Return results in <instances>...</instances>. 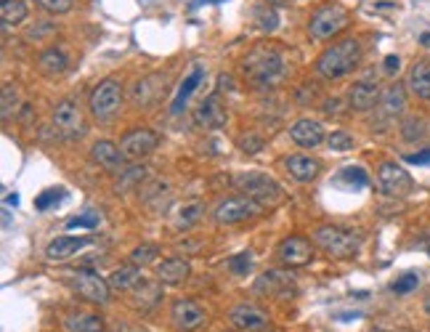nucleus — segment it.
Masks as SVG:
<instances>
[{"mask_svg": "<svg viewBox=\"0 0 430 332\" xmlns=\"http://www.w3.org/2000/svg\"><path fill=\"white\" fill-rule=\"evenodd\" d=\"M285 165H287V173L295 178V181H300V184H311L313 178L319 176V170H322V165L313 157H306V155L287 157Z\"/></svg>", "mask_w": 430, "mask_h": 332, "instance_id": "aec40b11", "label": "nucleus"}, {"mask_svg": "<svg viewBox=\"0 0 430 332\" xmlns=\"http://www.w3.org/2000/svg\"><path fill=\"white\" fill-rule=\"evenodd\" d=\"M380 107L382 112L388 115V117H396V115H401L406 107V94L401 85H388L380 96Z\"/></svg>", "mask_w": 430, "mask_h": 332, "instance_id": "393cba45", "label": "nucleus"}, {"mask_svg": "<svg viewBox=\"0 0 430 332\" xmlns=\"http://www.w3.org/2000/svg\"><path fill=\"white\" fill-rule=\"evenodd\" d=\"M6 202H8V205H19V197H16V194H8Z\"/></svg>", "mask_w": 430, "mask_h": 332, "instance_id": "09e8293b", "label": "nucleus"}, {"mask_svg": "<svg viewBox=\"0 0 430 332\" xmlns=\"http://www.w3.org/2000/svg\"><path fill=\"white\" fill-rule=\"evenodd\" d=\"M64 197H67V194H64V189H48V191H43V194H40V197L35 200V208H37V210H48V208L59 205Z\"/></svg>", "mask_w": 430, "mask_h": 332, "instance_id": "f704fd0d", "label": "nucleus"}, {"mask_svg": "<svg viewBox=\"0 0 430 332\" xmlns=\"http://www.w3.org/2000/svg\"><path fill=\"white\" fill-rule=\"evenodd\" d=\"M159 285H162V282H159ZM159 285H141V290H138V306L152 309L157 300L162 298V287Z\"/></svg>", "mask_w": 430, "mask_h": 332, "instance_id": "72a5a7b5", "label": "nucleus"}, {"mask_svg": "<svg viewBox=\"0 0 430 332\" xmlns=\"http://www.w3.org/2000/svg\"><path fill=\"white\" fill-rule=\"evenodd\" d=\"M170 319H173V327L178 332H194L200 330L207 319V314L200 303H194L189 298H181L173 303V309H170Z\"/></svg>", "mask_w": 430, "mask_h": 332, "instance_id": "9d476101", "label": "nucleus"}, {"mask_svg": "<svg viewBox=\"0 0 430 332\" xmlns=\"http://www.w3.org/2000/svg\"><path fill=\"white\" fill-rule=\"evenodd\" d=\"M289 139L298 146H303V149H313V146H319L324 141V128L316 120H298L289 128Z\"/></svg>", "mask_w": 430, "mask_h": 332, "instance_id": "f3484780", "label": "nucleus"}, {"mask_svg": "<svg viewBox=\"0 0 430 332\" xmlns=\"http://www.w3.org/2000/svg\"><path fill=\"white\" fill-rule=\"evenodd\" d=\"M37 6L48 13H67L72 8V0H37Z\"/></svg>", "mask_w": 430, "mask_h": 332, "instance_id": "37998d69", "label": "nucleus"}, {"mask_svg": "<svg viewBox=\"0 0 430 332\" xmlns=\"http://www.w3.org/2000/svg\"><path fill=\"white\" fill-rule=\"evenodd\" d=\"M250 266H252V253H239V255H234L228 261V269L234 274H239V276H245V274L250 272Z\"/></svg>", "mask_w": 430, "mask_h": 332, "instance_id": "ea45409f", "label": "nucleus"}, {"mask_svg": "<svg viewBox=\"0 0 430 332\" xmlns=\"http://www.w3.org/2000/svg\"><path fill=\"white\" fill-rule=\"evenodd\" d=\"M340 181H346L348 186H353V189H364V186L370 184V178H367V173H364L361 167H343Z\"/></svg>", "mask_w": 430, "mask_h": 332, "instance_id": "473e14b6", "label": "nucleus"}, {"mask_svg": "<svg viewBox=\"0 0 430 332\" xmlns=\"http://www.w3.org/2000/svg\"><path fill=\"white\" fill-rule=\"evenodd\" d=\"M409 91L422 101H430V61H417L409 70Z\"/></svg>", "mask_w": 430, "mask_h": 332, "instance_id": "b1692460", "label": "nucleus"}, {"mask_svg": "<svg viewBox=\"0 0 430 332\" xmlns=\"http://www.w3.org/2000/svg\"><path fill=\"white\" fill-rule=\"evenodd\" d=\"M228 321L237 330L252 332V330L268 327V314L261 311L258 306H250V303H239V306H234V309L228 311Z\"/></svg>", "mask_w": 430, "mask_h": 332, "instance_id": "ddd939ff", "label": "nucleus"}, {"mask_svg": "<svg viewBox=\"0 0 430 332\" xmlns=\"http://www.w3.org/2000/svg\"><path fill=\"white\" fill-rule=\"evenodd\" d=\"M101 224V218H98V213H83V215H74V218H70L67 221V229H96V226Z\"/></svg>", "mask_w": 430, "mask_h": 332, "instance_id": "e433bc0d", "label": "nucleus"}, {"mask_svg": "<svg viewBox=\"0 0 430 332\" xmlns=\"http://www.w3.org/2000/svg\"><path fill=\"white\" fill-rule=\"evenodd\" d=\"M91 157H93V162H98V165L104 167V170H109V173H122V165H125V160H128V157L122 155V149H119L117 143L107 141V139L93 143Z\"/></svg>", "mask_w": 430, "mask_h": 332, "instance_id": "2eb2a0df", "label": "nucleus"}, {"mask_svg": "<svg viewBox=\"0 0 430 332\" xmlns=\"http://www.w3.org/2000/svg\"><path fill=\"white\" fill-rule=\"evenodd\" d=\"M67 67H70V59H67V53L59 51V48H48V51L40 53V59H37V70L43 72V75H48V77H59V75L67 72Z\"/></svg>", "mask_w": 430, "mask_h": 332, "instance_id": "4be33fe9", "label": "nucleus"}, {"mask_svg": "<svg viewBox=\"0 0 430 332\" xmlns=\"http://www.w3.org/2000/svg\"><path fill=\"white\" fill-rule=\"evenodd\" d=\"M157 143H159V136L155 131L138 128V131H131L122 136L119 149H122V155L128 157V160H141V157H149L155 152Z\"/></svg>", "mask_w": 430, "mask_h": 332, "instance_id": "9b49d317", "label": "nucleus"}, {"mask_svg": "<svg viewBox=\"0 0 430 332\" xmlns=\"http://www.w3.org/2000/svg\"><path fill=\"white\" fill-rule=\"evenodd\" d=\"M157 77H146V80H138V83L133 85V101L136 104H141V107H146V104H152V98H155V94L159 91L155 83Z\"/></svg>", "mask_w": 430, "mask_h": 332, "instance_id": "c756f323", "label": "nucleus"}, {"mask_svg": "<svg viewBox=\"0 0 430 332\" xmlns=\"http://www.w3.org/2000/svg\"><path fill=\"white\" fill-rule=\"evenodd\" d=\"M419 43L430 48V32H425V35H419Z\"/></svg>", "mask_w": 430, "mask_h": 332, "instance_id": "de8ad7c7", "label": "nucleus"}, {"mask_svg": "<svg viewBox=\"0 0 430 332\" xmlns=\"http://www.w3.org/2000/svg\"><path fill=\"white\" fill-rule=\"evenodd\" d=\"M53 128L67 141H74L85 133L83 112H80V104L74 98H64V101L56 104V109H53Z\"/></svg>", "mask_w": 430, "mask_h": 332, "instance_id": "423d86ee", "label": "nucleus"}, {"mask_svg": "<svg viewBox=\"0 0 430 332\" xmlns=\"http://www.w3.org/2000/svg\"><path fill=\"white\" fill-rule=\"evenodd\" d=\"M13 104H16V88H13L11 83H6V85H3V109H0V115H3V120L11 117Z\"/></svg>", "mask_w": 430, "mask_h": 332, "instance_id": "a19ab883", "label": "nucleus"}, {"mask_svg": "<svg viewBox=\"0 0 430 332\" xmlns=\"http://www.w3.org/2000/svg\"><path fill=\"white\" fill-rule=\"evenodd\" d=\"M202 77H204V72H202V67H194L191 70V75L181 83V88H178V96H176V101H173V115H178L181 109L186 107V101H189V96L197 91V85L202 83Z\"/></svg>", "mask_w": 430, "mask_h": 332, "instance_id": "a878e982", "label": "nucleus"}, {"mask_svg": "<svg viewBox=\"0 0 430 332\" xmlns=\"http://www.w3.org/2000/svg\"><path fill=\"white\" fill-rule=\"evenodd\" d=\"M313 242L334 258H353L358 253V245H361L358 234L340 229V226H319L313 231Z\"/></svg>", "mask_w": 430, "mask_h": 332, "instance_id": "7ed1b4c3", "label": "nucleus"}, {"mask_svg": "<svg viewBox=\"0 0 430 332\" xmlns=\"http://www.w3.org/2000/svg\"><path fill=\"white\" fill-rule=\"evenodd\" d=\"M157 255H159V250L155 245H141L131 253V263L133 266H149V263L157 261Z\"/></svg>", "mask_w": 430, "mask_h": 332, "instance_id": "2f4dec72", "label": "nucleus"}, {"mask_svg": "<svg viewBox=\"0 0 430 332\" xmlns=\"http://www.w3.org/2000/svg\"><path fill=\"white\" fill-rule=\"evenodd\" d=\"M242 70H245V75L250 77L252 83L274 85L285 75V59H282V53L274 51V48H255V51L247 53Z\"/></svg>", "mask_w": 430, "mask_h": 332, "instance_id": "f03ea898", "label": "nucleus"}, {"mask_svg": "<svg viewBox=\"0 0 430 332\" xmlns=\"http://www.w3.org/2000/svg\"><path fill=\"white\" fill-rule=\"evenodd\" d=\"M194 120H197V125H202V128H221V125L226 122V109L221 107V98H218V96L204 98L202 104L197 107V112H194Z\"/></svg>", "mask_w": 430, "mask_h": 332, "instance_id": "6ab92c4d", "label": "nucleus"}, {"mask_svg": "<svg viewBox=\"0 0 430 332\" xmlns=\"http://www.w3.org/2000/svg\"><path fill=\"white\" fill-rule=\"evenodd\" d=\"M358 61H361V43L356 37H346V40H337L334 46H330L316 59V72L327 80H337V77H346L348 72L356 70Z\"/></svg>", "mask_w": 430, "mask_h": 332, "instance_id": "f257e3e1", "label": "nucleus"}, {"mask_svg": "<svg viewBox=\"0 0 430 332\" xmlns=\"http://www.w3.org/2000/svg\"><path fill=\"white\" fill-rule=\"evenodd\" d=\"M255 16H258V22H261V30H266V32H274L276 27H279V19H276V13L271 11V8H268V11H266V8H258Z\"/></svg>", "mask_w": 430, "mask_h": 332, "instance_id": "79ce46f5", "label": "nucleus"}, {"mask_svg": "<svg viewBox=\"0 0 430 332\" xmlns=\"http://www.w3.org/2000/svg\"><path fill=\"white\" fill-rule=\"evenodd\" d=\"M377 98H380V88H377V83L361 80V83H356L353 88H351V107L358 109V112L372 109Z\"/></svg>", "mask_w": 430, "mask_h": 332, "instance_id": "5701e85b", "label": "nucleus"}, {"mask_svg": "<svg viewBox=\"0 0 430 332\" xmlns=\"http://www.w3.org/2000/svg\"><path fill=\"white\" fill-rule=\"evenodd\" d=\"M425 311H428V314H430V295L425 298Z\"/></svg>", "mask_w": 430, "mask_h": 332, "instance_id": "3c124183", "label": "nucleus"}, {"mask_svg": "<svg viewBox=\"0 0 430 332\" xmlns=\"http://www.w3.org/2000/svg\"><path fill=\"white\" fill-rule=\"evenodd\" d=\"M27 6L22 0H0V16H3V27H11V24H22L27 19Z\"/></svg>", "mask_w": 430, "mask_h": 332, "instance_id": "c85d7f7f", "label": "nucleus"}, {"mask_svg": "<svg viewBox=\"0 0 430 332\" xmlns=\"http://www.w3.org/2000/svg\"><path fill=\"white\" fill-rule=\"evenodd\" d=\"M406 162L409 165H430V149L417 152V155H406Z\"/></svg>", "mask_w": 430, "mask_h": 332, "instance_id": "c03bdc74", "label": "nucleus"}, {"mask_svg": "<svg viewBox=\"0 0 430 332\" xmlns=\"http://www.w3.org/2000/svg\"><path fill=\"white\" fill-rule=\"evenodd\" d=\"M327 146L332 149V152H351L353 149V139L343 131H334L330 139H327Z\"/></svg>", "mask_w": 430, "mask_h": 332, "instance_id": "c9c22d12", "label": "nucleus"}, {"mask_svg": "<svg viewBox=\"0 0 430 332\" xmlns=\"http://www.w3.org/2000/svg\"><path fill=\"white\" fill-rule=\"evenodd\" d=\"M398 67H401V59H398V56H385V72H388V75L398 72Z\"/></svg>", "mask_w": 430, "mask_h": 332, "instance_id": "49530a36", "label": "nucleus"}, {"mask_svg": "<svg viewBox=\"0 0 430 332\" xmlns=\"http://www.w3.org/2000/svg\"><path fill=\"white\" fill-rule=\"evenodd\" d=\"M200 215H202V205H200V202H191V205H183L178 210L176 224H178V229H189L191 224L200 221Z\"/></svg>", "mask_w": 430, "mask_h": 332, "instance_id": "7c9ffc66", "label": "nucleus"}, {"mask_svg": "<svg viewBox=\"0 0 430 332\" xmlns=\"http://www.w3.org/2000/svg\"><path fill=\"white\" fill-rule=\"evenodd\" d=\"M138 282H141L138 266H122V269L109 274V287L112 290H131V287H138Z\"/></svg>", "mask_w": 430, "mask_h": 332, "instance_id": "bb28decb", "label": "nucleus"}, {"mask_svg": "<svg viewBox=\"0 0 430 332\" xmlns=\"http://www.w3.org/2000/svg\"><path fill=\"white\" fill-rule=\"evenodd\" d=\"M263 141L261 139H255V136H247V139H242V149L245 152H250V155H255V152H261Z\"/></svg>", "mask_w": 430, "mask_h": 332, "instance_id": "a18cd8bd", "label": "nucleus"}, {"mask_svg": "<svg viewBox=\"0 0 430 332\" xmlns=\"http://www.w3.org/2000/svg\"><path fill=\"white\" fill-rule=\"evenodd\" d=\"M64 324L70 332H104V319L98 314H72Z\"/></svg>", "mask_w": 430, "mask_h": 332, "instance_id": "cd10ccee", "label": "nucleus"}, {"mask_svg": "<svg viewBox=\"0 0 430 332\" xmlns=\"http://www.w3.org/2000/svg\"><path fill=\"white\" fill-rule=\"evenodd\" d=\"M276 255H279V261L285 263V266H306V263H311V258H313V248H311L308 239L287 237L285 242L279 245Z\"/></svg>", "mask_w": 430, "mask_h": 332, "instance_id": "4468645a", "label": "nucleus"}, {"mask_svg": "<svg viewBox=\"0 0 430 332\" xmlns=\"http://www.w3.org/2000/svg\"><path fill=\"white\" fill-rule=\"evenodd\" d=\"M191 276V266L183 258H167L157 266V279L162 285H181Z\"/></svg>", "mask_w": 430, "mask_h": 332, "instance_id": "412c9836", "label": "nucleus"}, {"mask_svg": "<svg viewBox=\"0 0 430 332\" xmlns=\"http://www.w3.org/2000/svg\"><path fill=\"white\" fill-rule=\"evenodd\" d=\"M261 202L250 200V197H231V200H223L218 208H215V224L221 226H231L239 224V221H247V218H255L261 215Z\"/></svg>", "mask_w": 430, "mask_h": 332, "instance_id": "6e6552de", "label": "nucleus"}, {"mask_svg": "<svg viewBox=\"0 0 430 332\" xmlns=\"http://www.w3.org/2000/svg\"><path fill=\"white\" fill-rule=\"evenodd\" d=\"M237 186L250 200L261 202V205H276V202L282 200V189H279V184H276L274 178L263 176V173H242L237 178Z\"/></svg>", "mask_w": 430, "mask_h": 332, "instance_id": "0eeeda50", "label": "nucleus"}, {"mask_svg": "<svg viewBox=\"0 0 430 332\" xmlns=\"http://www.w3.org/2000/svg\"><path fill=\"white\" fill-rule=\"evenodd\" d=\"M255 293L258 295H271V298H287V293H292V274L266 272L263 276H258Z\"/></svg>", "mask_w": 430, "mask_h": 332, "instance_id": "dca6fc26", "label": "nucleus"}, {"mask_svg": "<svg viewBox=\"0 0 430 332\" xmlns=\"http://www.w3.org/2000/svg\"><path fill=\"white\" fill-rule=\"evenodd\" d=\"M72 287H74V293L85 300H91V303H109V279L104 276H98L96 272L91 269H77V272L72 274Z\"/></svg>", "mask_w": 430, "mask_h": 332, "instance_id": "1a4fd4ad", "label": "nucleus"}, {"mask_svg": "<svg viewBox=\"0 0 430 332\" xmlns=\"http://www.w3.org/2000/svg\"><path fill=\"white\" fill-rule=\"evenodd\" d=\"M401 133H404L406 141H415V139H422V136H425V122H422V120H417V117L406 120L404 128H401Z\"/></svg>", "mask_w": 430, "mask_h": 332, "instance_id": "4c0bfd02", "label": "nucleus"}, {"mask_svg": "<svg viewBox=\"0 0 430 332\" xmlns=\"http://www.w3.org/2000/svg\"><path fill=\"white\" fill-rule=\"evenodd\" d=\"M287 0H268V6H285Z\"/></svg>", "mask_w": 430, "mask_h": 332, "instance_id": "8fccbe9b", "label": "nucleus"}, {"mask_svg": "<svg viewBox=\"0 0 430 332\" xmlns=\"http://www.w3.org/2000/svg\"><path fill=\"white\" fill-rule=\"evenodd\" d=\"M119 107H122V85H119L117 80L107 77V80H101V83L91 91L88 109H91V115H93L96 120L107 122V120H112L117 115Z\"/></svg>", "mask_w": 430, "mask_h": 332, "instance_id": "20e7f679", "label": "nucleus"}, {"mask_svg": "<svg viewBox=\"0 0 430 332\" xmlns=\"http://www.w3.org/2000/svg\"><path fill=\"white\" fill-rule=\"evenodd\" d=\"M417 285H419V276H417V274H404L401 279H396L391 290H393L396 295H406V293H412V290H415Z\"/></svg>", "mask_w": 430, "mask_h": 332, "instance_id": "58836bf2", "label": "nucleus"}, {"mask_svg": "<svg viewBox=\"0 0 430 332\" xmlns=\"http://www.w3.org/2000/svg\"><path fill=\"white\" fill-rule=\"evenodd\" d=\"M91 245L88 237H56L51 245L46 248V258L48 261H70L72 255H77L83 248Z\"/></svg>", "mask_w": 430, "mask_h": 332, "instance_id": "a211bd4d", "label": "nucleus"}, {"mask_svg": "<svg viewBox=\"0 0 430 332\" xmlns=\"http://www.w3.org/2000/svg\"><path fill=\"white\" fill-rule=\"evenodd\" d=\"M348 24H351L348 11L343 8V6L332 3V6H324V8H319V11L311 16L308 32L313 40H330L332 35L343 32Z\"/></svg>", "mask_w": 430, "mask_h": 332, "instance_id": "39448f33", "label": "nucleus"}, {"mask_svg": "<svg viewBox=\"0 0 430 332\" xmlns=\"http://www.w3.org/2000/svg\"><path fill=\"white\" fill-rule=\"evenodd\" d=\"M377 181H380V189L391 197H401L412 189V176L398 162H382L377 170Z\"/></svg>", "mask_w": 430, "mask_h": 332, "instance_id": "f8f14e48", "label": "nucleus"}]
</instances>
